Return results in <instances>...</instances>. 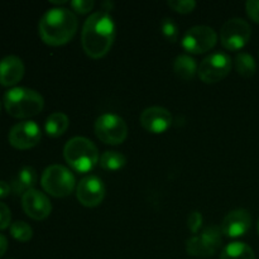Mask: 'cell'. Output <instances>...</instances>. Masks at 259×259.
Here are the masks:
<instances>
[{
  "instance_id": "cell-32",
  "label": "cell",
  "mask_w": 259,
  "mask_h": 259,
  "mask_svg": "<svg viewBox=\"0 0 259 259\" xmlns=\"http://www.w3.org/2000/svg\"><path fill=\"white\" fill-rule=\"evenodd\" d=\"M0 111H2V103H0Z\"/></svg>"
},
{
  "instance_id": "cell-23",
  "label": "cell",
  "mask_w": 259,
  "mask_h": 259,
  "mask_svg": "<svg viewBox=\"0 0 259 259\" xmlns=\"http://www.w3.org/2000/svg\"><path fill=\"white\" fill-rule=\"evenodd\" d=\"M10 234L18 242H29L33 237V229L29 224H27L25 222L22 220H18V222L12 223L10 225Z\"/></svg>"
},
{
  "instance_id": "cell-6",
  "label": "cell",
  "mask_w": 259,
  "mask_h": 259,
  "mask_svg": "<svg viewBox=\"0 0 259 259\" xmlns=\"http://www.w3.org/2000/svg\"><path fill=\"white\" fill-rule=\"evenodd\" d=\"M95 134L103 143L118 146L128 137V125L121 116L106 113L96 119Z\"/></svg>"
},
{
  "instance_id": "cell-21",
  "label": "cell",
  "mask_w": 259,
  "mask_h": 259,
  "mask_svg": "<svg viewBox=\"0 0 259 259\" xmlns=\"http://www.w3.org/2000/svg\"><path fill=\"white\" fill-rule=\"evenodd\" d=\"M235 70L239 73L242 77L249 78L254 76L255 71H257V63H255L254 57L249 53H238L237 57L234 60Z\"/></svg>"
},
{
  "instance_id": "cell-19",
  "label": "cell",
  "mask_w": 259,
  "mask_h": 259,
  "mask_svg": "<svg viewBox=\"0 0 259 259\" xmlns=\"http://www.w3.org/2000/svg\"><path fill=\"white\" fill-rule=\"evenodd\" d=\"M37 184V172L33 167L25 166L18 172L17 177L13 181V190L17 194H24L28 190H32Z\"/></svg>"
},
{
  "instance_id": "cell-20",
  "label": "cell",
  "mask_w": 259,
  "mask_h": 259,
  "mask_svg": "<svg viewBox=\"0 0 259 259\" xmlns=\"http://www.w3.org/2000/svg\"><path fill=\"white\" fill-rule=\"evenodd\" d=\"M220 259H255V255L248 244L242 242H233L223 249Z\"/></svg>"
},
{
  "instance_id": "cell-14",
  "label": "cell",
  "mask_w": 259,
  "mask_h": 259,
  "mask_svg": "<svg viewBox=\"0 0 259 259\" xmlns=\"http://www.w3.org/2000/svg\"><path fill=\"white\" fill-rule=\"evenodd\" d=\"M141 125L153 134L164 133L172 124V115L162 106H151L141 114Z\"/></svg>"
},
{
  "instance_id": "cell-3",
  "label": "cell",
  "mask_w": 259,
  "mask_h": 259,
  "mask_svg": "<svg viewBox=\"0 0 259 259\" xmlns=\"http://www.w3.org/2000/svg\"><path fill=\"white\" fill-rule=\"evenodd\" d=\"M5 110L13 118L27 119L42 113L45 100L35 90L28 88H13L4 94Z\"/></svg>"
},
{
  "instance_id": "cell-1",
  "label": "cell",
  "mask_w": 259,
  "mask_h": 259,
  "mask_svg": "<svg viewBox=\"0 0 259 259\" xmlns=\"http://www.w3.org/2000/svg\"><path fill=\"white\" fill-rule=\"evenodd\" d=\"M115 39V24L106 12H96L85 20L81 42L86 55L98 60L108 55Z\"/></svg>"
},
{
  "instance_id": "cell-27",
  "label": "cell",
  "mask_w": 259,
  "mask_h": 259,
  "mask_svg": "<svg viewBox=\"0 0 259 259\" xmlns=\"http://www.w3.org/2000/svg\"><path fill=\"white\" fill-rule=\"evenodd\" d=\"M201 225H202L201 212L192 211L191 214L189 215V218H187V227H189L190 232H191L192 234H196V233H199Z\"/></svg>"
},
{
  "instance_id": "cell-29",
  "label": "cell",
  "mask_w": 259,
  "mask_h": 259,
  "mask_svg": "<svg viewBox=\"0 0 259 259\" xmlns=\"http://www.w3.org/2000/svg\"><path fill=\"white\" fill-rule=\"evenodd\" d=\"M247 14L253 22L259 23V0H249L245 4Z\"/></svg>"
},
{
  "instance_id": "cell-28",
  "label": "cell",
  "mask_w": 259,
  "mask_h": 259,
  "mask_svg": "<svg viewBox=\"0 0 259 259\" xmlns=\"http://www.w3.org/2000/svg\"><path fill=\"white\" fill-rule=\"evenodd\" d=\"M12 222V214H10V209L4 204V202L0 201V230L7 229Z\"/></svg>"
},
{
  "instance_id": "cell-10",
  "label": "cell",
  "mask_w": 259,
  "mask_h": 259,
  "mask_svg": "<svg viewBox=\"0 0 259 259\" xmlns=\"http://www.w3.org/2000/svg\"><path fill=\"white\" fill-rule=\"evenodd\" d=\"M218 42V34L211 27L196 25L187 30L182 37V47L190 53L201 55L209 52L215 47Z\"/></svg>"
},
{
  "instance_id": "cell-9",
  "label": "cell",
  "mask_w": 259,
  "mask_h": 259,
  "mask_svg": "<svg viewBox=\"0 0 259 259\" xmlns=\"http://www.w3.org/2000/svg\"><path fill=\"white\" fill-rule=\"evenodd\" d=\"M232 70V58L224 52H215L205 57L199 66V77L205 83L224 80Z\"/></svg>"
},
{
  "instance_id": "cell-18",
  "label": "cell",
  "mask_w": 259,
  "mask_h": 259,
  "mask_svg": "<svg viewBox=\"0 0 259 259\" xmlns=\"http://www.w3.org/2000/svg\"><path fill=\"white\" fill-rule=\"evenodd\" d=\"M196 61L189 55H180L177 56L174 62V71L180 78L185 81H190L195 77L197 73Z\"/></svg>"
},
{
  "instance_id": "cell-22",
  "label": "cell",
  "mask_w": 259,
  "mask_h": 259,
  "mask_svg": "<svg viewBox=\"0 0 259 259\" xmlns=\"http://www.w3.org/2000/svg\"><path fill=\"white\" fill-rule=\"evenodd\" d=\"M99 163L105 171H118L125 166L126 158L118 151H106L100 156Z\"/></svg>"
},
{
  "instance_id": "cell-8",
  "label": "cell",
  "mask_w": 259,
  "mask_h": 259,
  "mask_svg": "<svg viewBox=\"0 0 259 259\" xmlns=\"http://www.w3.org/2000/svg\"><path fill=\"white\" fill-rule=\"evenodd\" d=\"M252 28L247 20L242 18H232L227 20L220 30V42L228 51H239L249 42Z\"/></svg>"
},
{
  "instance_id": "cell-2",
  "label": "cell",
  "mask_w": 259,
  "mask_h": 259,
  "mask_svg": "<svg viewBox=\"0 0 259 259\" xmlns=\"http://www.w3.org/2000/svg\"><path fill=\"white\" fill-rule=\"evenodd\" d=\"M77 28V18L70 9L52 8L40 18L38 32L46 45L57 47L70 42L75 37Z\"/></svg>"
},
{
  "instance_id": "cell-26",
  "label": "cell",
  "mask_w": 259,
  "mask_h": 259,
  "mask_svg": "<svg viewBox=\"0 0 259 259\" xmlns=\"http://www.w3.org/2000/svg\"><path fill=\"white\" fill-rule=\"evenodd\" d=\"M71 8L78 14H88L93 10L95 3L93 0H73L70 3Z\"/></svg>"
},
{
  "instance_id": "cell-7",
  "label": "cell",
  "mask_w": 259,
  "mask_h": 259,
  "mask_svg": "<svg viewBox=\"0 0 259 259\" xmlns=\"http://www.w3.org/2000/svg\"><path fill=\"white\" fill-rule=\"evenodd\" d=\"M223 232L219 227H207L202 230L201 235L187 239L186 250L194 257L207 258L214 255L222 248Z\"/></svg>"
},
{
  "instance_id": "cell-24",
  "label": "cell",
  "mask_w": 259,
  "mask_h": 259,
  "mask_svg": "<svg viewBox=\"0 0 259 259\" xmlns=\"http://www.w3.org/2000/svg\"><path fill=\"white\" fill-rule=\"evenodd\" d=\"M161 29L164 37L169 42H176L177 38H179V28H177V24L172 18H166V19L162 20Z\"/></svg>"
},
{
  "instance_id": "cell-4",
  "label": "cell",
  "mask_w": 259,
  "mask_h": 259,
  "mask_svg": "<svg viewBox=\"0 0 259 259\" xmlns=\"http://www.w3.org/2000/svg\"><path fill=\"white\" fill-rule=\"evenodd\" d=\"M63 157L68 166L78 174L90 172L99 163L98 147L85 137H73L63 148Z\"/></svg>"
},
{
  "instance_id": "cell-30",
  "label": "cell",
  "mask_w": 259,
  "mask_h": 259,
  "mask_svg": "<svg viewBox=\"0 0 259 259\" xmlns=\"http://www.w3.org/2000/svg\"><path fill=\"white\" fill-rule=\"evenodd\" d=\"M10 191H12V187L4 181H0V199H4V197L9 196Z\"/></svg>"
},
{
  "instance_id": "cell-13",
  "label": "cell",
  "mask_w": 259,
  "mask_h": 259,
  "mask_svg": "<svg viewBox=\"0 0 259 259\" xmlns=\"http://www.w3.org/2000/svg\"><path fill=\"white\" fill-rule=\"evenodd\" d=\"M22 207L25 214L33 220H45L52 211V205L43 192L32 189L22 196Z\"/></svg>"
},
{
  "instance_id": "cell-15",
  "label": "cell",
  "mask_w": 259,
  "mask_h": 259,
  "mask_svg": "<svg viewBox=\"0 0 259 259\" xmlns=\"http://www.w3.org/2000/svg\"><path fill=\"white\" fill-rule=\"evenodd\" d=\"M252 227V215L245 209H237L230 211L222 223L223 234L229 238H238L244 235Z\"/></svg>"
},
{
  "instance_id": "cell-33",
  "label": "cell",
  "mask_w": 259,
  "mask_h": 259,
  "mask_svg": "<svg viewBox=\"0 0 259 259\" xmlns=\"http://www.w3.org/2000/svg\"><path fill=\"white\" fill-rule=\"evenodd\" d=\"M258 232H259V220H258Z\"/></svg>"
},
{
  "instance_id": "cell-12",
  "label": "cell",
  "mask_w": 259,
  "mask_h": 259,
  "mask_svg": "<svg viewBox=\"0 0 259 259\" xmlns=\"http://www.w3.org/2000/svg\"><path fill=\"white\" fill-rule=\"evenodd\" d=\"M76 197L83 206L95 207L100 205L105 197V186L99 177L86 176L76 187Z\"/></svg>"
},
{
  "instance_id": "cell-31",
  "label": "cell",
  "mask_w": 259,
  "mask_h": 259,
  "mask_svg": "<svg viewBox=\"0 0 259 259\" xmlns=\"http://www.w3.org/2000/svg\"><path fill=\"white\" fill-rule=\"evenodd\" d=\"M8 249V240L3 234H0V258L5 254Z\"/></svg>"
},
{
  "instance_id": "cell-5",
  "label": "cell",
  "mask_w": 259,
  "mask_h": 259,
  "mask_svg": "<svg viewBox=\"0 0 259 259\" xmlns=\"http://www.w3.org/2000/svg\"><path fill=\"white\" fill-rule=\"evenodd\" d=\"M40 185L47 194L53 197L70 196L76 187L72 172L61 164H52L43 171Z\"/></svg>"
},
{
  "instance_id": "cell-25",
  "label": "cell",
  "mask_w": 259,
  "mask_h": 259,
  "mask_svg": "<svg viewBox=\"0 0 259 259\" xmlns=\"http://www.w3.org/2000/svg\"><path fill=\"white\" fill-rule=\"evenodd\" d=\"M168 7L180 14H189L196 8V2L194 0H169Z\"/></svg>"
},
{
  "instance_id": "cell-16",
  "label": "cell",
  "mask_w": 259,
  "mask_h": 259,
  "mask_svg": "<svg viewBox=\"0 0 259 259\" xmlns=\"http://www.w3.org/2000/svg\"><path fill=\"white\" fill-rule=\"evenodd\" d=\"M24 63L17 56H7L0 61V85L14 86L24 76Z\"/></svg>"
},
{
  "instance_id": "cell-17",
  "label": "cell",
  "mask_w": 259,
  "mask_h": 259,
  "mask_svg": "<svg viewBox=\"0 0 259 259\" xmlns=\"http://www.w3.org/2000/svg\"><path fill=\"white\" fill-rule=\"evenodd\" d=\"M68 125H70L68 116L66 114L61 113V111H56V113L51 114L47 120H46V134L48 137H52V138H58V137L63 136L66 133Z\"/></svg>"
},
{
  "instance_id": "cell-11",
  "label": "cell",
  "mask_w": 259,
  "mask_h": 259,
  "mask_svg": "<svg viewBox=\"0 0 259 259\" xmlns=\"http://www.w3.org/2000/svg\"><path fill=\"white\" fill-rule=\"evenodd\" d=\"M9 143L10 146L17 149H30L39 143L42 138V132L37 123L32 120L20 121L15 124L9 132Z\"/></svg>"
}]
</instances>
